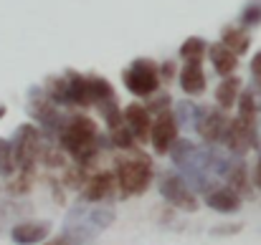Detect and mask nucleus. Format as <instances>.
Instances as JSON below:
<instances>
[{
	"label": "nucleus",
	"instance_id": "nucleus-18",
	"mask_svg": "<svg viewBox=\"0 0 261 245\" xmlns=\"http://www.w3.org/2000/svg\"><path fill=\"white\" fill-rule=\"evenodd\" d=\"M221 46H226L236 56H244L249 51V46H251V36H249L246 28H241V25L233 23V25H226L221 30Z\"/></svg>",
	"mask_w": 261,
	"mask_h": 245
},
{
	"label": "nucleus",
	"instance_id": "nucleus-9",
	"mask_svg": "<svg viewBox=\"0 0 261 245\" xmlns=\"http://www.w3.org/2000/svg\"><path fill=\"white\" fill-rule=\"evenodd\" d=\"M31 116L36 119L38 129L43 137H59V129L64 124V114L56 109V104L43 94V88H33L31 91V104H28Z\"/></svg>",
	"mask_w": 261,
	"mask_h": 245
},
{
	"label": "nucleus",
	"instance_id": "nucleus-4",
	"mask_svg": "<svg viewBox=\"0 0 261 245\" xmlns=\"http://www.w3.org/2000/svg\"><path fill=\"white\" fill-rule=\"evenodd\" d=\"M10 152H13L15 174L33 177L36 164L43 157V134H41V129L36 124H20L13 134Z\"/></svg>",
	"mask_w": 261,
	"mask_h": 245
},
{
	"label": "nucleus",
	"instance_id": "nucleus-5",
	"mask_svg": "<svg viewBox=\"0 0 261 245\" xmlns=\"http://www.w3.org/2000/svg\"><path fill=\"white\" fill-rule=\"evenodd\" d=\"M43 94L56 104V106H91L89 99V79L84 74L76 71H66L64 76H51L46 79Z\"/></svg>",
	"mask_w": 261,
	"mask_h": 245
},
{
	"label": "nucleus",
	"instance_id": "nucleus-25",
	"mask_svg": "<svg viewBox=\"0 0 261 245\" xmlns=\"http://www.w3.org/2000/svg\"><path fill=\"white\" fill-rule=\"evenodd\" d=\"M168 106H170V96H168V94H160L158 99H150V104H147L145 109H147L150 114H160V111H165Z\"/></svg>",
	"mask_w": 261,
	"mask_h": 245
},
{
	"label": "nucleus",
	"instance_id": "nucleus-10",
	"mask_svg": "<svg viewBox=\"0 0 261 245\" xmlns=\"http://www.w3.org/2000/svg\"><path fill=\"white\" fill-rule=\"evenodd\" d=\"M177 129L180 127L175 121L173 109H165V111L155 114V119L150 124V142H152V147H155L158 155H168L170 152V147H173L175 139H177Z\"/></svg>",
	"mask_w": 261,
	"mask_h": 245
},
{
	"label": "nucleus",
	"instance_id": "nucleus-16",
	"mask_svg": "<svg viewBox=\"0 0 261 245\" xmlns=\"http://www.w3.org/2000/svg\"><path fill=\"white\" fill-rule=\"evenodd\" d=\"M180 88L188 94V96H198L205 91V74H203V66L200 61H185V66L180 69Z\"/></svg>",
	"mask_w": 261,
	"mask_h": 245
},
{
	"label": "nucleus",
	"instance_id": "nucleus-8",
	"mask_svg": "<svg viewBox=\"0 0 261 245\" xmlns=\"http://www.w3.org/2000/svg\"><path fill=\"white\" fill-rule=\"evenodd\" d=\"M158 190L165 197V202L173 205L175 210H182V212H195L198 210L195 190L177 172H163L160 179H158Z\"/></svg>",
	"mask_w": 261,
	"mask_h": 245
},
{
	"label": "nucleus",
	"instance_id": "nucleus-15",
	"mask_svg": "<svg viewBox=\"0 0 261 245\" xmlns=\"http://www.w3.org/2000/svg\"><path fill=\"white\" fill-rule=\"evenodd\" d=\"M205 205H208L211 210H216V212L231 215V212H236V210L241 207V195L233 192L231 187H213V190L205 195Z\"/></svg>",
	"mask_w": 261,
	"mask_h": 245
},
{
	"label": "nucleus",
	"instance_id": "nucleus-13",
	"mask_svg": "<svg viewBox=\"0 0 261 245\" xmlns=\"http://www.w3.org/2000/svg\"><path fill=\"white\" fill-rule=\"evenodd\" d=\"M122 119H124V127L129 129L132 139L135 142H147L150 139V124H152V114L145 109V104H129L122 109Z\"/></svg>",
	"mask_w": 261,
	"mask_h": 245
},
{
	"label": "nucleus",
	"instance_id": "nucleus-19",
	"mask_svg": "<svg viewBox=\"0 0 261 245\" xmlns=\"http://www.w3.org/2000/svg\"><path fill=\"white\" fill-rule=\"evenodd\" d=\"M239 94H241V79H239V76H226L223 81L218 83V88H216V101H218L221 111L233 109L236 101H239Z\"/></svg>",
	"mask_w": 261,
	"mask_h": 245
},
{
	"label": "nucleus",
	"instance_id": "nucleus-27",
	"mask_svg": "<svg viewBox=\"0 0 261 245\" xmlns=\"http://www.w3.org/2000/svg\"><path fill=\"white\" fill-rule=\"evenodd\" d=\"M251 76H254V81H261V51L251 58Z\"/></svg>",
	"mask_w": 261,
	"mask_h": 245
},
{
	"label": "nucleus",
	"instance_id": "nucleus-7",
	"mask_svg": "<svg viewBox=\"0 0 261 245\" xmlns=\"http://www.w3.org/2000/svg\"><path fill=\"white\" fill-rule=\"evenodd\" d=\"M122 81L127 86L129 94L135 96H155L160 88V74H158V64L152 58H135L124 71H122Z\"/></svg>",
	"mask_w": 261,
	"mask_h": 245
},
{
	"label": "nucleus",
	"instance_id": "nucleus-17",
	"mask_svg": "<svg viewBox=\"0 0 261 245\" xmlns=\"http://www.w3.org/2000/svg\"><path fill=\"white\" fill-rule=\"evenodd\" d=\"M208 56H211V64H213V69H216V74L218 76H233V71L239 69V56L236 53H231L226 46H221V43H213V46H208V51H205Z\"/></svg>",
	"mask_w": 261,
	"mask_h": 245
},
{
	"label": "nucleus",
	"instance_id": "nucleus-20",
	"mask_svg": "<svg viewBox=\"0 0 261 245\" xmlns=\"http://www.w3.org/2000/svg\"><path fill=\"white\" fill-rule=\"evenodd\" d=\"M205 51H208V43H205L200 36H190V38L182 41V46H180L177 53H180V58H185V61H203Z\"/></svg>",
	"mask_w": 261,
	"mask_h": 245
},
{
	"label": "nucleus",
	"instance_id": "nucleus-11",
	"mask_svg": "<svg viewBox=\"0 0 261 245\" xmlns=\"http://www.w3.org/2000/svg\"><path fill=\"white\" fill-rule=\"evenodd\" d=\"M228 114L226 111H216V109H205L203 116H200V124H198V134L203 137L205 147H221L223 144V137H226V129H228Z\"/></svg>",
	"mask_w": 261,
	"mask_h": 245
},
{
	"label": "nucleus",
	"instance_id": "nucleus-28",
	"mask_svg": "<svg viewBox=\"0 0 261 245\" xmlns=\"http://www.w3.org/2000/svg\"><path fill=\"white\" fill-rule=\"evenodd\" d=\"M249 91H251V99H254L256 111H261V81H254V86H251Z\"/></svg>",
	"mask_w": 261,
	"mask_h": 245
},
{
	"label": "nucleus",
	"instance_id": "nucleus-30",
	"mask_svg": "<svg viewBox=\"0 0 261 245\" xmlns=\"http://www.w3.org/2000/svg\"><path fill=\"white\" fill-rule=\"evenodd\" d=\"M239 225H228V228H216V233H236Z\"/></svg>",
	"mask_w": 261,
	"mask_h": 245
},
{
	"label": "nucleus",
	"instance_id": "nucleus-21",
	"mask_svg": "<svg viewBox=\"0 0 261 245\" xmlns=\"http://www.w3.org/2000/svg\"><path fill=\"white\" fill-rule=\"evenodd\" d=\"M109 142H112L117 149H135V139H132V134H129V129H127L124 124L109 132Z\"/></svg>",
	"mask_w": 261,
	"mask_h": 245
},
{
	"label": "nucleus",
	"instance_id": "nucleus-31",
	"mask_svg": "<svg viewBox=\"0 0 261 245\" xmlns=\"http://www.w3.org/2000/svg\"><path fill=\"white\" fill-rule=\"evenodd\" d=\"M3 114H5V106H0V116H3Z\"/></svg>",
	"mask_w": 261,
	"mask_h": 245
},
{
	"label": "nucleus",
	"instance_id": "nucleus-29",
	"mask_svg": "<svg viewBox=\"0 0 261 245\" xmlns=\"http://www.w3.org/2000/svg\"><path fill=\"white\" fill-rule=\"evenodd\" d=\"M251 182H254V185L261 190V157L256 160V167H254V177H251Z\"/></svg>",
	"mask_w": 261,
	"mask_h": 245
},
{
	"label": "nucleus",
	"instance_id": "nucleus-12",
	"mask_svg": "<svg viewBox=\"0 0 261 245\" xmlns=\"http://www.w3.org/2000/svg\"><path fill=\"white\" fill-rule=\"evenodd\" d=\"M114 174L112 172H94L82 185V202L87 205H101L114 197Z\"/></svg>",
	"mask_w": 261,
	"mask_h": 245
},
{
	"label": "nucleus",
	"instance_id": "nucleus-24",
	"mask_svg": "<svg viewBox=\"0 0 261 245\" xmlns=\"http://www.w3.org/2000/svg\"><path fill=\"white\" fill-rule=\"evenodd\" d=\"M41 245H84L74 233H66V230H61L56 238H48V240H43Z\"/></svg>",
	"mask_w": 261,
	"mask_h": 245
},
{
	"label": "nucleus",
	"instance_id": "nucleus-26",
	"mask_svg": "<svg viewBox=\"0 0 261 245\" xmlns=\"http://www.w3.org/2000/svg\"><path fill=\"white\" fill-rule=\"evenodd\" d=\"M175 61H163L158 64V74H160V81H173L175 79Z\"/></svg>",
	"mask_w": 261,
	"mask_h": 245
},
{
	"label": "nucleus",
	"instance_id": "nucleus-6",
	"mask_svg": "<svg viewBox=\"0 0 261 245\" xmlns=\"http://www.w3.org/2000/svg\"><path fill=\"white\" fill-rule=\"evenodd\" d=\"M259 142V127H256V116H233L228 121L226 137H223V147L231 152V157H241L251 149H256Z\"/></svg>",
	"mask_w": 261,
	"mask_h": 245
},
{
	"label": "nucleus",
	"instance_id": "nucleus-14",
	"mask_svg": "<svg viewBox=\"0 0 261 245\" xmlns=\"http://www.w3.org/2000/svg\"><path fill=\"white\" fill-rule=\"evenodd\" d=\"M51 235V225L43 220H25L10 230V240L15 245H38Z\"/></svg>",
	"mask_w": 261,
	"mask_h": 245
},
{
	"label": "nucleus",
	"instance_id": "nucleus-2",
	"mask_svg": "<svg viewBox=\"0 0 261 245\" xmlns=\"http://www.w3.org/2000/svg\"><path fill=\"white\" fill-rule=\"evenodd\" d=\"M112 223H114V210L112 207L79 202V205L71 207V212L64 223V230L74 233L82 243H87L91 238H96L101 230H107Z\"/></svg>",
	"mask_w": 261,
	"mask_h": 245
},
{
	"label": "nucleus",
	"instance_id": "nucleus-1",
	"mask_svg": "<svg viewBox=\"0 0 261 245\" xmlns=\"http://www.w3.org/2000/svg\"><path fill=\"white\" fill-rule=\"evenodd\" d=\"M56 139H59L61 149L82 169H87L99 155V129H96L94 119H89L87 114L64 116V124H61Z\"/></svg>",
	"mask_w": 261,
	"mask_h": 245
},
{
	"label": "nucleus",
	"instance_id": "nucleus-23",
	"mask_svg": "<svg viewBox=\"0 0 261 245\" xmlns=\"http://www.w3.org/2000/svg\"><path fill=\"white\" fill-rule=\"evenodd\" d=\"M261 23V3H249L241 13V28H251Z\"/></svg>",
	"mask_w": 261,
	"mask_h": 245
},
{
	"label": "nucleus",
	"instance_id": "nucleus-22",
	"mask_svg": "<svg viewBox=\"0 0 261 245\" xmlns=\"http://www.w3.org/2000/svg\"><path fill=\"white\" fill-rule=\"evenodd\" d=\"M15 164H13V152H10V142L0 139V174L3 177H13Z\"/></svg>",
	"mask_w": 261,
	"mask_h": 245
},
{
	"label": "nucleus",
	"instance_id": "nucleus-3",
	"mask_svg": "<svg viewBox=\"0 0 261 245\" xmlns=\"http://www.w3.org/2000/svg\"><path fill=\"white\" fill-rule=\"evenodd\" d=\"M114 182H117L122 197L142 195L152 185V160L145 152H135L129 157H119L117 160Z\"/></svg>",
	"mask_w": 261,
	"mask_h": 245
}]
</instances>
